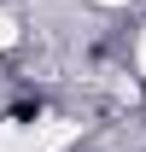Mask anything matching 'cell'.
Instances as JSON below:
<instances>
[{"label": "cell", "mask_w": 146, "mask_h": 152, "mask_svg": "<svg viewBox=\"0 0 146 152\" xmlns=\"http://www.w3.org/2000/svg\"><path fill=\"white\" fill-rule=\"evenodd\" d=\"M29 134H35V152H64L76 134H82V123H70V117H41Z\"/></svg>", "instance_id": "1"}, {"label": "cell", "mask_w": 146, "mask_h": 152, "mask_svg": "<svg viewBox=\"0 0 146 152\" xmlns=\"http://www.w3.org/2000/svg\"><path fill=\"white\" fill-rule=\"evenodd\" d=\"M0 152H35V134H29V123L0 117Z\"/></svg>", "instance_id": "2"}, {"label": "cell", "mask_w": 146, "mask_h": 152, "mask_svg": "<svg viewBox=\"0 0 146 152\" xmlns=\"http://www.w3.org/2000/svg\"><path fill=\"white\" fill-rule=\"evenodd\" d=\"M12 47H18V18L0 6V53H12Z\"/></svg>", "instance_id": "3"}, {"label": "cell", "mask_w": 146, "mask_h": 152, "mask_svg": "<svg viewBox=\"0 0 146 152\" xmlns=\"http://www.w3.org/2000/svg\"><path fill=\"white\" fill-rule=\"evenodd\" d=\"M134 58H140V76H146V29H140V53H134Z\"/></svg>", "instance_id": "4"}, {"label": "cell", "mask_w": 146, "mask_h": 152, "mask_svg": "<svg viewBox=\"0 0 146 152\" xmlns=\"http://www.w3.org/2000/svg\"><path fill=\"white\" fill-rule=\"evenodd\" d=\"M93 6H128V0H93Z\"/></svg>", "instance_id": "5"}]
</instances>
